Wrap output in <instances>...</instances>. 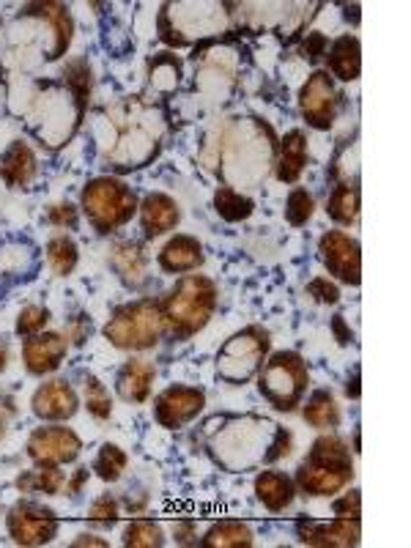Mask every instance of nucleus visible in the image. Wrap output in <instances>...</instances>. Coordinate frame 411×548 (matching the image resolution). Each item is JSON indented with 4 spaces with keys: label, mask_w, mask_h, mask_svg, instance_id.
I'll use <instances>...</instances> for the list:
<instances>
[{
    "label": "nucleus",
    "mask_w": 411,
    "mask_h": 548,
    "mask_svg": "<svg viewBox=\"0 0 411 548\" xmlns=\"http://www.w3.org/2000/svg\"><path fill=\"white\" fill-rule=\"evenodd\" d=\"M159 305L165 313V327H168L170 338L187 340L195 332H201L209 324V318L214 316L217 285L203 274H187L170 288L165 302H159Z\"/></svg>",
    "instance_id": "1"
},
{
    "label": "nucleus",
    "mask_w": 411,
    "mask_h": 548,
    "mask_svg": "<svg viewBox=\"0 0 411 548\" xmlns=\"http://www.w3.org/2000/svg\"><path fill=\"white\" fill-rule=\"evenodd\" d=\"M354 477V461L343 439L338 436H321L313 450L296 469V485L307 496H332L346 488Z\"/></svg>",
    "instance_id": "2"
},
{
    "label": "nucleus",
    "mask_w": 411,
    "mask_h": 548,
    "mask_svg": "<svg viewBox=\"0 0 411 548\" xmlns=\"http://www.w3.org/2000/svg\"><path fill=\"white\" fill-rule=\"evenodd\" d=\"M168 332L162 305L154 299H140L132 305L118 307L116 316L107 321L105 338L121 351H146L159 343Z\"/></svg>",
    "instance_id": "3"
},
{
    "label": "nucleus",
    "mask_w": 411,
    "mask_h": 548,
    "mask_svg": "<svg viewBox=\"0 0 411 548\" xmlns=\"http://www.w3.org/2000/svg\"><path fill=\"white\" fill-rule=\"evenodd\" d=\"M310 373H307L305 359L296 351H277L258 376V390L274 409L291 411L305 398Z\"/></svg>",
    "instance_id": "4"
},
{
    "label": "nucleus",
    "mask_w": 411,
    "mask_h": 548,
    "mask_svg": "<svg viewBox=\"0 0 411 548\" xmlns=\"http://www.w3.org/2000/svg\"><path fill=\"white\" fill-rule=\"evenodd\" d=\"M83 209L99 233L127 225L137 211V195L118 179H94L83 190Z\"/></svg>",
    "instance_id": "5"
},
{
    "label": "nucleus",
    "mask_w": 411,
    "mask_h": 548,
    "mask_svg": "<svg viewBox=\"0 0 411 548\" xmlns=\"http://www.w3.org/2000/svg\"><path fill=\"white\" fill-rule=\"evenodd\" d=\"M266 351H269V332L261 327H247L239 335H233L222 351L217 354V373L220 379L247 381L255 370L264 365Z\"/></svg>",
    "instance_id": "6"
},
{
    "label": "nucleus",
    "mask_w": 411,
    "mask_h": 548,
    "mask_svg": "<svg viewBox=\"0 0 411 548\" xmlns=\"http://www.w3.org/2000/svg\"><path fill=\"white\" fill-rule=\"evenodd\" d=\"M6 524L17 546H44L58 535V516L36 502H17L9 510Z\"/></svg>",
    "instance_id": "7"
},
{
    "label": "nucleus",
    "mask_w": 411,
    "mask_h": 548,
    "mask_svg": "<svg viewBox=\"0 0 411 548\" xmlns=\"http://www.w3.org/2000/svg\"><path fill=\"white\" fill-rule=\"evenodd\" d=\"M83 450L80 436L72 428L64 425H47L36 428L28 439V458L36 466H61L72 464L74 458Z\"/></svg>",
    "instance_id": "8"
},
{
    "label": "nucleus",
    "mask_w": 411,
    "mask_h": 548,
    "mask_svg": "<svg viewBox=\"0 0 411 548\" xmlns=\"http://www.w3.org/2000/svg\"><path fill=\"white\" fill-rule=\"evenodd\" d=\"M299 110L313 129H329L338 113V91L329 72H313L299 91Z\"/></svg>",
    "instance_id": "9"
},
{
    "label": "nucleus",
    "mask_w": 411,
    "mask_h": 548,
    "mask_svg": "<svg viewBox=\"0 0 411 548\" xmlns=\"http://www.w3.org/2000/svg\"><path fill=\"white\" fill-rule=\"evenodd\" d=\"M318 253L329 272L348 285L362 283V253L359 242L343 231H329L318 242Z\"/></svg>",
    "instance_id": "10"
},
{
    "label": "nucleus",
    "mask_w": 411,
    "mask_h": 548,
    "mask_svg": "<svg viewBox=\"0 0 411 548\" xmlns=\"http://www.w3.org/2000/svg\"><path fill=\"white\" fill-rule=\"evenodd\" d=\"M206 406V395L198 387H168V390L159 395L154 401V414L162 428H181L184 422L195 420Z\"/></svg>",
    "instance_id": "11"
},
{
    "label": "nucleus",
    "mask_w": 411,
    "mask_h": 548,
    "mask_svg": "<svg viewBox=\"0 0 411 548\" xmlns=\"http://www.w3.org/2000/svg\"><path fill=\"white\" fill-rule=\"evenodd\" d=\"M296 532H299V540L307 543V546L346 548L359 546L362 527H359V518L338 516L332 524H324V521H299Z\"/></svg>",
    "instance_id": "12"
},
{
    "label": "nucleus",
    "mask_w": 411,
    "mask_h": 548,
    "mask_svg": "<svg viewBox=\"0 0 411 548\" xmlns=\"http://www.w3.org/2000/svg\"><path fill=\"white\" fill-rule=\"evenodd\" d=\"M33 414L39 417V420H69L74 417V411L80 406L77 401V392L72 390V384L64 379H53V381H44L39 390L33 392Z\"/></svg>",
    "instance_id": "13"
},
{
    "label": "nucleus",
    "mask_w": 411,
    "mask_h": 548,
    "mask_svg": "<svg viewBox=\"0 0 411 548\" xmlns=\"http://www.w3.org/2000/svg\"><path fill=\"white\" fill-rule=\"evenodd\" d=\"M69 354V340H64L58 332H39L33 338L25 340L22 346V359H25V368L31 370L33 376H44V373H53L61 368V362Z\"/></svg>",
    "instance_id": "14"
},
{
    "label": "nucleus",
    "mask_w": 411,
    "mask_h": 548,
    "mask_svg": "<svg viewBox=\"0 0 411 548\" xmlns=\"http://www.w3.org/2000/svg\"><path fill=\"white\" fill-rule=\"evenodd\" d=\"M181 220V211L173 198L162 195V192H151L143 206H140V222H143V231L146 239H157L173 231Z\"/></svg>",
    "instance_id": "15"
},
{
    "label": "nucleus",
    "mask_w": 411,
    "mask_h": 548,
    "mask_svg": "<svg viewBox=\"0 0 411 548\" xmlns=\"http://www.w3.org/2000/svg\"><path fill=\"white\" fill-rule=\"evenodd\" d=\"M203 264V247L195 236H173L162 253H159V266L170 274H184V272H195L198 266Z\"/></svg>",
    "instance_id": "16"
},
{
    "label": "nucleus",
    "mask_w": 411,
    "mask_h": 548,
    "mask_svg": "<svg viewBox=\"0 0 411 548\" xmlns=\"http://www.w3.org/2000/svg\"><path fill=\"white\" fill-rule=\"evenodd\" d=\"M157 379V368L146 359H132L118 370L116 390L127 403H143L151 395V384Z\"/></svg>",
    "instance_id": "17"
},
{
    "label": "nucleus",
    "mask_w": 411,
    "mask_h": 548,
    "mask_svg": "<svg viewBox=\"0 0 411 548\" xmlns=\"http://www.w3.org/2000/svg\"><path fill=\"white\" fill-rule=\"evenodd\" d=\"M327 61H329V72L335 74L338 80H343V83L357 80L359 72H362V50H359L357 36L346 33V36L335 39V42L329 44Z\"/></svg>",
    "instance_id": "18"
},
{
    "label": "nucleus",
    "mask_w": 411,
    "mask_h": 548,
    "mask_svg": "<svg viewBox=\"0 0 411 548\" xmlns=\"http://www.w3.org/2000/svg\"><path fill=\"white\" fill-rule=\"evenodd\" d=\"M36 176V157L22 140L11 143V148L0 157V179L9 187H25Z\"/></svg>",
    "instance_id": "19"
},
{
    "label": "nucleus",
    "mask_w": 411,
    "mask_h": 548,
    "mask_svg": "<svg viewBox=\"0 0 411 548\" xmlns=\"http://www.w3.org/2000/svg\"><path fill=\"white\" fill-rule=\"evenodd\" d=\"M255 496L264 502L272 513H280L294 502V483L283 472H261L255 477Z\"/></svg>",
    "instance_id": "20"
},
{
    "label": "nucleus",
    "mask_w": 411,
    "mask_h": 548,
    "mask_svg": "<svg viewBox=\"0 0 411 548\" xmlns=\"http://www.w3.org/2000/svg\"><path fill=\"white\" fill-rule=\"evenodd\" d=\"M307 165V140L305 135L294 129L283 137V148H280V162H277V179L285 184H294Z\"/></svg>",
    "instance_id": "21"
},
{
    "label": "nucleus",
    "mask_w": 411,
    "mask_h": 548,
    "mask_svg": "<svg viewBox=\"0 0 411 548\" xmlns=\"http://www.w3.org/2000/svg\"><path fill=\"white\" fill-rule=\"evenodd\" d=\"M146 253L140 250V244L135 242H121L113 247V266L116 272L132 285H140L146 280Z\"/></svg>",
    "instance_id": "22"
},
{
    "label": "nucleus",
    "mask_w": 411,
    "mask_h": 548,
    "mask_svg": "<svg viewBox=\"0 0 411 548\" xmlns=\"http://www.w3.org/2000/svg\"><path fill=\"white\" fill-rule=\"evenodd\" d=\"M203 546L209 548H236V546H253V529L244 521H220L206 532Z\"/></svg>",
    "instance_id": "23"
},
{
    "label": "nucleus",
    "mask_w": 411,
    "mask_h": 548,
    "mask_svg": "<svg viewBox=\"0 0 411 548\" xmlns=\"http://www.w3.org/2000/svg\"><path fill=\"white\" fill-rule=\"evenodd\" d=\"M305 422H310L313 428H338L340 425V409L332 392L316 390L307 398L305 406Z\"/></svg>",
    "instance_id": "24"
},
{
    "label": "nucleus",
    "mask_w": 411,
    "mask_h": 548,
    "mask_svg": "<svg viewBox=\"0 0 411 548\" xmlns=\"http://www.w3.org/2000/svg\"><path fill=\"white\" fill-rule=\"evenodd\" d=\"M329 217L340 225H351L359 217V187L357 184H338L332 190V198L327 203Z\"/></svg>",
    "instance_id": "25"
},
{
    "label": "nucleus",
    "mask_w": 411,
    "mask_h": 548,
    "mask_svg": "<svg viewBox=\"0 0 411 548\" xmlns=\"http://www.w3.org/2000/svg\"><path fill=\"white\" fill-rule=\"evenodd\" d=\"M214 209H217V214H220L222 220L239 222L247 220V217L253 214L255 203L250 201L247 195H242V192L233 190V187H220L217 195H214Z\"/></svg>",
    "instance_id": "26"
},
{
    "label": "nucleus",
    "mask_w": 411,
    "mask_h": 548,
    "mask_svg": "<svg viewBox=\"0 0 411 548\" xmlns=\"http://www.w3.org/2000/svg\"><path fill=\"white\" fill-rule=\"evenodd\" d=\"M66 483V475L58 466H39L36 472H25L17 480L20 491H42V494L55 496Z\"/></svg>",
    "instance_id": "27"
},
{
    "label": "nucleus",
    "mask_w": 411,
    "mask_h": 548,
    "mask_svg": "<svg viewBox=\"0 0 411 548\" xmlns=\"http://www.w3.org/2000/svg\"><path fill=\"white\" fill-rule=\"evenodd\" d=\"M47 261L53 266L55 274H72V269L77 266V244H74L72 236H53L50 242H47Z\"/></svg>",
    "instance_id": "28"
},
{
    "label": "nucleus",
    "mask_w": 411,
    "mask_h": 548,
    "mask_svg": "<svg viewBox=\"0 0 411 548\" xmlns=\"http://www.w3.org/2000/svg\"><path fill=\"white\" fill-rule=\"evenodd\" d=\"M124 546H132V548L165 546L162 527L154 524V521H148V518H137V521L127 524V529H124Z\"/></svg>",
    "instance_id": "29"
},
{
    "label": "nucleus",
    "mask_w": 411,
    "mask_h": 548,
    "mask_svg": "<svg viewBox=\"0 0 411 548\" xmlns=\"http://www.w3.org/2000/svg\"><path fill=\"white\" fill-rule=\"evenodd\" d=\"M124 469H127V453L118 444H105L94 461L96 475L102 477L105 483H116Z\"/></svg>",
    "instance_id": "30"
},
{
    "label": "nucleus",
    "mask_w": 411,
    "mask_h": 548,
    "mask_svg": "<svg viewBox=\"0 0 411 548\" xmlns=\"http://www.w3.org/2000/svg\"><path fill=\"white\" fill-rule=\"evenodd\" d=\"M85 406L88 411L99 417V420H107L110 411H113V401H110V392L102 381L96 376H85Z\"/></svg>",
    "instance_id": "31"
},
{
    "label": "nucleus",
    "mask_w": 411,
    "mask_h": 548,
    "mask_svg": "<svg viewBox=\"0 0 411 548\" xmlns=\"http://www.w3.org/2000/svg\"><path fill=\"white\" fill-rule=\"evenodd\" d=\"M313 209H316V201H313V195L302 187H296L288 195V201H285V220L291 222V225H305L310 217H313Z\"/></svg>",
    "instance_id": "32"
},
{
    "label": "nucleus",
    "mask_w": 411,
    "mask_h": 548,
    "mask_svg": "<svg viewBox=\"0 0 411 548\" xmlns=\"http://www.w3.org/2000/svg\"><path fill=\"white\" fill-rule=\"evenodd\" d=\"M42 11L53 20L55 36H58V44H55V50L50 58H58V55L66 53V47L72 42V17H69L66 9H61V6H42Z\"/></svg>",
    "instance_id": "33"
},
{
    "label": "nucleus",
    "mask_w": 411,
    "mask_h": 548,
    "mask_svg": "<svg viewBox=\"0 0 411 548\" xmlns=\"http://www.w3.org/2000/svg\"><path fill=\"white\" fill-rule=\"evenodd\" d=\"M28 266H33V250L28 244H6L0 250V272H25Z\"/></svg>",
    "instance_id": "34"
},
{
    "label": "nucleus",
    "mask_w": 411,
    "mask_h": 548,
    "mask_svg": "<svg viewBox=\"0 0 411 548\" xmlns=\"http://www.w3.org/2000/svg\"><path fill=\"white\" fill-rule=\"evenodd\" d=\"M47 321H50V310H47V307H25L20 313V318H17V335H20V338H33V335H39V332L47 327Z\"/></svg>",
    "instance_id": "35"
},
{
    "label": "nucleus",
    "mask_w": 411,
    "mask_h": 548,
    "mask_svg": "<svg viewBox=\"0 0 411 548\" xmlns=\"http://www.w3.org/2000/svg\"><path fill=\"white\" fill-rule=\"evenodd\" d=\"M151 83L157 88H173L179 83V64L173 58H159L157 64H151Z\"/></svg>",
    "instance_id": "36"
},
{
    "label": "nucleus",
    "mask_w": 411,
    "mask_h": 548,
    "mask_svg": "<svg viewBox=\"0 0 411 548\" xmlns=\"http://www.w3.org/2000/svg\"><path fill=\"white\" fill-rule=\"evenodd\" d=\"M307 294L313 296L316 302H321V305H338L340 302L338 285L329 283V277H316L313 283L307 285Z\"/></svg>",
    "instance_id": "37"
},
{
    "label": "nucleus",
    "mask_w": 411,
    "mask_h": 548,
    "mask_svg": "<svg viewBox=\"0 0 411 548\" xmlns=\"http://www.w3.org/2000/svg\"><path fill=\"white\" fill-rule=\"evenodd\" d=\"M88 518L99 521V524H113L118 518V502L110 494H102L88 510Z\"/></svg>",
    "instance_id": "38"
},
{
    "label": "nucleus",
    "mask_w": 411,
    "mask_h": 548,
    "mask_svg": "<svg viewBox=\"0 0 411 548\" xmlns=\"http://www.w3.org/2000/svg\"><path fill=\"white\" fill-rule=\"evenodd\" d=\"M327 50H329V42L324 33H307V42L302 44V50H299V53H302V58H307L310 64H316L321 55H327Z\"/></svg>",
    "instance_id": "39"
},
{
    "label": "nucleus",
    "mask_w": 411,
    "mask_h": 548,
    "mask_svg": "<svg viewBox=\"0 0 411 548\" xmlns=\"http://www.w3.org/2000/svg\"><path fill=\"white\" fill-rule=\"evenodd\" d=\"M47 220L53 222L55 228H74L77 225V209H74L72 203H58L53 209L47 211Z\"/></svg>",
    "instance_id": "40"
},
{
    "label": "nucleus",
    "mask_w": 411,
    "mask_h": 548,
    "mask_svg": "<svg viewBox=\"0 0 411 548\" xmlns=\"http://www.w3.org/2000/svg\"><path fill=\"white\" fill-rule=\"evenodd\" d=\"M288 453H291V433L277 428L274 431V444L269 447V453L264 455V464H272V461H277V458H283Z\"/></svg>",
    "instance_id": "41"
},
{
    "label": "nucleus",
    "mask_w": 411,
    "mask_h": 548,
    "mask_svg": "<svg viewBox=\"0 0 411 548\" xmlns=\"http://www.w3.org/2000/svg\"><path fill=\"white\" fill-rule=\"evenodd\" d=\"M359 505H362V499H359V491H351L343 499L335 502V516L343 518H359Z\"/></svg>",
    "instance_id": "42"
},
{
    "label": "nucleus",
    "mask_w": 411,
    "mask_h": 548,
    "mask_svg": "<svg viewBox=\"0 0 411 548\" xmlns=\"http://www.w3.org/2000/svg\"><path fill=\"white\" fill-rule=\"evenodd\" d=\"M91 318L88 316H77L72 318V327H69V340H72L74 346H80L85 340L91 338Z\"/></svg>",
    "instance_id": "43"
},
{
    "label": "nucleus",
    "mask_w": 411,
    "mask_h": 548,
    "mask_svg": "<svg viewBox=\"0 0 411 548\" xmlns=\"http://www.w3.org/2000/svg\"><path fill=\"white\" fill-rule=\"evenodd\" d=\"M85 480H88V469H77V475H74V480L72 483H69V491H72V496L77 494V491H80V488H83V483Z\"/></svg>",
    "instance_id": "44"
},
{
    "label": "nucleus",
    "mask_w": 411,
    "mask_h": 548,
    "mask_svg": "<svg viewBox=\"0 0 411 548\" xmlns=\"http://www.w3.org/2000/svg\"><path fill=\"white\" fill-rule=\"evenodd\" d=\"M335 332H338L340 346H346L348 340H351V332H346V327H343V316L335 318Z\"/></svg>",
    "instance_id": "45"
},
{
    "label": "nucleus",
    "mask_w": 411,
    "mask_h": 548,
    "mask_svg": "<svg viewBox=\"0 0 411 548\" xmlns=\"http://www.w3.org/2000/svg\"><path fill=\"white\" fill-rule=\"evenodd\" d=\"M173 532H176V538H179V543H190V538H192V527H190V524H181V527H176V529H173Z\"/></svg>",
    "instance_id": "46"
},
{
    "label": "nucleus",
    "mask_w": 411,
    "mask_h": 548,
    "mask_svg": "<svg viewBox=\"0 0 411 548\" xmlns=\"http://www.w3.org/2000/svg\"><path fill=\"white\" fill-rule=\"evenodd\" d=\"M85 543H88V546H107L105 540H96L94 535H83L80 540H74V546H85Z\"/></svg>",
    "instance_id": "47"
},
{
    "label": "nucleus",
    "mask_w": 411,
    "mask_h": 548,
    "mask_svg": "<svg viewBox=\"0 0 411 548\" xmlns=\"http://www.w3.org/2000/svg\"><path fill=\"white\" fill-rule=\"evenodd\" d=\"M346 392L351 395V398H359V368L354 370V381H348Z\"/></svg>",
    "instance_id": "48"
},
{
    "label": "nucleus",
    "mask_w": 411,
    "mask_h": 548,
    "mask_svg": "<svg viewBox=\"0 0 411 548\" xmlns=\"http://www.w3.org/2000/svg\"><path fill=\"white\" fill-rule=\"evenodd\" d=\"M6 365H9V343L0 340V370H6Z\"/></svg>",
    "instance_id": "49"
},
{
    "label": "nucleus",
    "mask_w": 411,
    "mask_h": 548,
    "mask_svg": "<svg viewBox=\"0 0 411 548\" xmlns=\"http://www.w3.org/2000/svg\"><path fill=\"white\" fill-rule=\"evenodd\" d=\"M0 439H3V420H0Z\"/></svg>",
    "instance_id": "50"
}]
</instances>
